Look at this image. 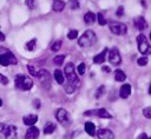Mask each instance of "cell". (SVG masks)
Segmentation results:
<instances>
[{"instance_id": "6da1fadb", "label": "cell", "mask_w": 151, "mask_h": 139, "mask_svg": "<svg viewBox=\"0 0 151 139\" xmlns=\"http://www.w3.org/2000/svg\"><path fill=\"white\" fill-rule=\"evenodd\" d=\"M64 73H65L66 79H67V82L65 85V91H66V93L71 94V93L76 92L79 88V86H80V80L77 77L76 72H74V65H73V62L66 64V66L64 68Z\"/></svg>"}, {"instance_id": "7a4b0ae2", "label": "cell", "mask_w": 151, "mask_h": 139, "mask_svg": "<svg viewBox=\"0 0 151 139\" xmlns=\"http://www.w3.org/2000/svg\"><path fill=\"white\" fill-rule=\"evenodd\" d=\"M14 84H15V87L19 88V90H21V91H28L33 86L32 79H29L28 77H26L24 74H18L15 77Z\"/></svg>"}, {"instance_id": "3957f363", "label": "cell", "mask_w": 151, "mask_h": 139, "mask_svg": "<svg viewBox=\"0 0 151 139\" xmlns=\"http://www.w3.org/2000/svg\"><path fill=\"white\" fill-rule=\"evenodd\" d=\"M96 41V33L91 29H87L84 32V34L79 38L78 44L80 47H88Z\"/></svg>"}, {"instance_id": "277c9868", "label": "cell", "mask_w": 151, "mask_h": 139, "mask_svg": "<svg viewBox=\"0 0 151 139\" xmlns=\"http://www.w3.org/2000/svg\"><path fill=\"white\" fill-rule=\"evenodd\" d=\"M54 115H55V119H57L63 126H65V127H68V126L71 125V123H72V119H71L70 113H68L66 110H64V108H58V110L55 111Z\"/></svg>"}, {"instance_id": "5b68a950", "label": "cell", "mask_w": 151, "mask_h": 139, "mask_svg": "<svg viewBox=\"0 0 151 139\" xmlns=\"http://www.w3.org/2000/svg\"><path fill=\"white\" fill-rule=\"evenodd\" d=\"M0 132L6 139H17L18 137V130L13 125H6V124H0Z\"/></svg>"}, {"instance_id": "8992f818", "label": "cell", "mask_w": 151, "mask_h": 139, "mask_svg": "<svg viewBox=\"0 0 151 139\" xmlns=\"http://www.w3.org/2000/svg\"><path fill=\"white\" fill-rule=\"evenodd\" d=\"M17 58L14 54L7 49H4V53H0V65L1 66H8V65H17Z\"/></svg>"}, {"instance_id": "52a82bcc", "label": "cell", "mask_w": 151, "mask_h": 139, "mask_svg": "<svg viewBox=\"0 0 151 139\" xmlns=\"http://www.w3.org/2000/svg\"><path fill=\"white\" fill-rule=\"evenodd\" d=\"M137 45H138V51L143 54H151V46L149 45L145 35L139 34L137 37Z\"/></svg>"}, {"instance_id": "ba28073f", "label": "cell", "mask_w": 151, "mask_h": 139, "mask_svg": "<svg viewBox=\"0 0 151 139\" xmlns=\"http://www.w3.org/2000/svg\"><path fill=\"white\" fill-rule=\"evenodd\" d=\"M109 28L110 31L116 34V35H125L126 32H127V27L125 24H122V22H116V21H112L109 24Z\"/></svg>"}, {"instance_id": "9c48e42d", "label": "cell", "mask_w": 151, "mask_h": 139, "mask_svg": "<svg viewBox=\"0 0 151 139\" xmlns=\"http://www.w3.org/2000/svg\"><path fill=\"white\" fill-rule=\"evenodd\" d=\"M37 77L40 80L42 87L45 88H50L51 86V74L48 73V71L46 70H40L39 72H37Z\"/></svg>"}, {"instance_id": "30bf717a", "label": "cell", "mask_w": 151, "mask_h": 139, "mask_svg": "<svg viewBox=\"0 0 151 139\" xmlns=\"http://www.w3.org/2000/svg\"><path fill=\"white\" fill-rule=\"evenodd\" d=\"M109 61L113 66H118L122 62V57H120V53H119L117 47H112L109 51Z\"/></svg>"}, {"instance_id": "8fae6325", "label": "cell", "mask_w": 151, "mask_h": 139, "mask_svg": "<svg viewBox=\"0 0 151 139\" xmlns=\"http://www.w3.org/2000/svg\"><path fill=\"white\" fill-rule=\"evenodd\" d=\"M96 133L99 139H114V133L109 128H100Z\"/></svg>"}, {"instance_id": "7c38bea8", "label": "cell", "mask_w": 151, "mask_h": 139, "mask_svg": "<svg viewBox=\"0 0 151 139\" xmlns=\"http://www.w3.org/2000/svg\"><path fill=\"white\" fill-rule=\"evenodd\" d=\"M39 137V128L35 127L34 125L29 126L26 131V134H25V138L26 139H37Z\"/></svg>"}, {"instance_id": "4fadbf2b", "label": "cell", "mask_w": 151, "mask_h": 139, "mask_svg": "<svg viewBox=\"0 0 151 139\" xmlns=\"http://www.w3.org/2000/svg\"><path fill=\"white\" fill-rule=\"evenodd\" d=\"M131 94V85L130 84H123L120 90H119V95L123 99L129 98V95Z\"/></svg>"}, {"instance_id": "5bb4252c", "label": "cell", "mask_w": 151, "mask_h": 139, "mask_svg": "<svg viewBox=\"0 0 151 139\" xmlns=\"http://www.w3.org/2000/svg\"><path fill=\"white\" fill-rule=\"evenodd\" d=\"M133 22H134V27H136L137 29H139V31H144V29L147 27V22H146V20H145L143 16L136 18Z\"/></svg>"}, {"instance_id": "9a60e30c", "label": "cell", "mask_w": 151, "mask_h": 139, "mask_svg": "<svg viewBox=\"0 0 151 139\" xmlns=\"http://www.w3.org/2000/svg\"><path fill=\"white\" fill-rule=\"evenodd\" d=\"M22 121H24L25 125L32 126V125H34V124L38 121V115H37V114H28V115H25V117L22 118Z\"/></svg>"}, {"instance_id": "2e32d148", "label": "cell", "mask_w": 151, "mask_h": 139, "mask_svg": "<svg viewBox=\"0 0 151 139\" xmlns=\"http://www.w3.org/2000/svg\"><path fill=\"white\" fill-rule=\"evenodd\" d=\"M106 53H107V48H104L100 53H98L97 55H94V58H93V62H94V64H103V62L105 61Z\"/></svg>"}, {"instance_id": "e0dca14e", "label": "cell", "mask_w": 151, "mask_h": 139, "mask_svg": "<svg viewBox=\"0 0 151 139\" xmlns=\"http://www.w3.org/2000/svg\"><path fill=\"white\" fill-rule=\"evenodd\" d=\"M84 128H85V132L88 134V135H94L96 134V125L91 121H86L85 125H84Z\"/></svg>"}, {"instance_id": "ac0fdd59", "label": "cell", "mask_w": 151, "mask_h": 139, "mask_svg": "<svg viewBox=\"0 0 151 139\" xmlns=\"http://www.w3.org/2000/svg\"><path fill=\"white\" fill-rule=\"evenodd\" d=\"M65 6H66V4L63 0H54V2L52 5V9L54 12H61L65 8Z\"/></svg>"}, {"instance_id": "d6986e66", "label": "cell", "mask_w": 151, "mask_h": 139, "mask_svg": "<svg viewBox=\"0 0 151 139\" xmlns=\"http://www.w3.org/2000/svg\"><path fill=\"white\" fill-rule=\"evenodd\" d=\"M93 114H96V115L99 117V118H104V119L111 118V114H110V113L107 112V110H105V108H99V110H97V111L93 110Z\"/></svg>"}, {"instance_id": "ffe728a7", "label": "cell", "mask_w": 151, "mask_h": 139, "mask_svg": "<svg viewBox=\"0 0 151 139\" xmlns=\"http://www.w3.org/2000/svg\"><path fill=\"white\" fill-rule=\"evenodd\" d=\"M114 79H116V81L122 82V81H124L126 79V74L122 70H116L114 71Z\"/></svg>"}, {"instance_id": "44dd1931", "label": "cell", "mask_w": 151, "mask_h": 139, "mask_svg": "<svg viewBox=\"0 0 151 139\" xmlns=\"http://www.w3.org/2000/svg\"><path fill=\"white\" fill-rule=\"evenodd\" d=\"M53 75H54L55 81H57L59 85H63V84H64V74H63V72H61L60 70H55L54 73H53Z\"/></svg>"}, {"instance_id": "7402d4cb", "label": "cell", "mask_w": 151, "mask_h": 139, "mask_svg": "<svg viewBox=\"0 0 151 139\" xmlns=\"http://www.w3.org/2000/svg\"><path fill=\"white\" fill-rule=\"evenodd\" d=\"M84 21H85L86 24H88V25L93 24V22L96 21V15H94V13H92V12H87V13L84 15Z\"/></svg>"}, {"instance_id": "603a6c76", "label": "cell", "mask_w": 151, "mask_h": 139, "mask_svg": "<svg viewBox=\"0 0 151 139\" xmlns=\"http://www.w3.org/2000/svg\"><path fill=\"white\" fill-rule=\"evenodd\" d=\"M55 125L53 124V123H47L46 125H45V127H44V133L45 134H51V133H53L54 131H55Z\"/></svg>"}, {"instance_id": "cb8c5ba5", "label": "cell", "mask_w": 151, "mask_h": 139, "mask_svg": "<svg viewBox=\"0 0 151 139\" xmlns=\"http://www.w3.org/2000/svg\"><path fill=\"white\" fill-rule=\"evenodd\" d=\"M35 46H37V40H35V39H32V40H29V41L26 44V49H28V51H34V49H35Z\"/></svg>"}, {"instance_id": "d4e9b609", "label": "cell", "mask_w": 151, "mask_h": 139, "mask_svg": "<svg viewBox=\"0 0 151 139\" xmlns=\"http://www.w3.org/2000/svg\"><path fill=\"white\" fill-rule=\"evenodd\" d=\"M61 40H57V41H54L53 44H52V46H51V49L53 51V52H58L59 49H60V47H61Z\"/></svg>"}, {"instance_id": "484cf974", "label": "cell", "mask_w": 151, "mask_h": 139, "mask_svg": "<svg viewBox=\"0 0 151 139\" xmlns=\"http://www.w3.org/2000/svg\"><path fill=\"white\" fill-rule=\"evenodd\" d=\"M64 59H65V55H57L53 58V62L58 66H60L63 62H64Z\"/></svg>"}, {"instance_id": "4316f807", "label": "cell", "mask_w": 151, "mask_h": 139, "mask_svg": "<svg viewBox=\"0 0 151 139\" xmlns=\"http://www.w3.org/2000/svg\"><path fill=\"white\" fill-rule=\"evenodd\" d=\"M96 18L98 19V22H99V25H100V26L106 25V20H105V18H104V15H103L101 13H98V14L96 15Z\"/></svg>"}, {"instance_id": "83f0119b", "label": "cell", "mask_w": 151, "mask_h": 139, "mask_svg": "<svg viewBox=\"0 0 151 139\" xmlns=\"http://www.w3.org/2000/svg\"><path fill=\"white\" fill-rule=\"evenodd\" d=\"M77 37H78V31H77V29H71V31L68 32V34H67V38L71 39V40L76 39Z\"/></svg>"}, {"instance_id": "f1b7e54d", "label": "cell", "mask_w": 151, "mask_h": 139, "mask_svg": "<svg viewBox=\"0 0 151 139\" xmlns=\"http://www.w3.org/2000/svg\"><path fill=\"white\" fill-rule=\"evenodd\" d=\"M68 6L71 9H77V8H79V2H78V0H70Z\"/></svg>"}, {"instance_id": "f546056e", "label": "cell", "mask_w": 151, "mask_h": 139, "mask_svg": "<svg viewBox=\"0 0 151 139\" xmlns=\"http://www.w3.org/2000/svg\"><path fill=\"white\" fill-rule=\"evenodd\" d=\"M26 6L29 8V9H34L35 8V5H37V1L35 0H26Z\"/></svg>"}, {"instance_id": "4dcf8cb0", "label": "cell", "mask_w": 151, "mask_h": 139, "mask_svg": "<svg viewBox=\"0 0 151 139\" xmlns=\"http://www.w3.org/2000/svg\"><path fill=\"white\" fill-rule=\"evenodd\" d=\"M143 114H144V117H146V118L151 119V106L145 107V108L143 110Z\"/></svg>"}, {"instance_id": "1f68e13d", "label": "cell", "mask_w": 151, "mask_h": 139, "mask_svg": "<svg viewBox=\"0 0 151 139\" xmlns=\"http://www.w3.org/2000/svg\"><path fill=\"white\" fill-rule=\"evenodd\" d=\"M77 71H78L79 74H84L85 71H86V66H85V64H79L78 67H77Z\"/></svg>"}, {"instance_id": "d6a6232c", "label": "cell", "mask_w": 151, "mask_h": 139, "mask_svg": "<svg viewBox=\"0 0 151 139\" xmlns=\"http://www.w3.org/2000/svg\"><path fill=\"white\" fill-rule=\"evenodd\" d=\"M137 62H138L139 66H145V65L147 64V58H146V57H142V58H139V59L137 60Z\"/></svg>"}, {"instance_id": "836d02e7", "label": "cell", "mask_w": 151, "mask_h": 139, "mask_svg": "<svg viewBox=\"0 0 151 139\" xmlns=\"http://www.w3.org/2000/svg\"><path fill=\"white\" fill-rule=\"evenodd\" d=\"M27 70H28V72H29L31 75L37 77V71H35V68H34L32 65H28V66H27Z\"/></svg>"}, {"instance_id": "e575fe53", "label": "cell", "mask_w": 151, "mask_h": 139, "mask_svg": "<svg viewBox=\"0 0 151 139\" xmlns=\"http://www.w3.org/2000/svg\"><path fill=\"white\" fill-rule=\"evenodd\" d=\"M104 91H105V87L104 86H100L98 90H97V93H96V98H99L103 93H104Z\"/></svg>"}, {"instance_id": "d590c367", "label": "cell", "mask_w": 151, "mask_h": 139, "mask_svg": "<svg viewBox=\"0 0 151 139\" xmlns=\"http://www.w3.org/2000/svg\"><path fill=\"white\" fill-rule=\"evenodd\" d=\"M0 82H1L2 85H7V84H8V79H7L5 75L0 74Z\"/></svg>"}, {"instance_id": "8d00e7d4", "label": "cell", "mask_w": 151, "mask_h": 139, "mask_svg": "<svg viewBox=\"0 0 151 139\" xmlns=\"http://www.w3.org/2000/svg\"><path fill=\"white\" fill-rule=\"evenodd\" d=\"M123 13H124V7H123V6H119L118 9H117V15H118V16H122Z\"/></svg>"}, {"instance_id": "74e56055", "label": "cell", "mask_w": 151, "mask_h": 139, "mask_svg": "<svg viewBox=\"0 0 151 139\" xmlns=\"http://www.w3.org/2000/svg\"><path fill=\"white\" fill-rule=\"evenodd\" d=\"M33 105H34L35 108H39V107H40V100H39V99H35V100L33 101Z\"/></svg>"}, {"instance_id": "f35d334b", "label": "cell", "mask_w": 151, "mask_h": 139, "mask_svg": "<svg viewBox=\"0 0 151 139\" xmlns=\"http://www.w3.org/2000/svg\"><path fill=\"white\" fill-rule=\"evenodd\" d=\"M101 71H103V72H106V73H110V72H111V70H110L109 66H103V67H101Z\"/></svg>"}, {"instance_id": "ab89813d", "label": "cell", "mask_w": 151, "mask_h": 139, "mask_svg": "<svg viewBox=\"0 0 151 139\" xmlns=\"http://www.w3.org/2000/svg\"><path fill=\"white\" fill-rule=\"evenodd\" d=\"M137 139H147V135H146L145 133H142V134H140V135H139Z\"/></svg>"}, {"instance_id": "60d3db41", "label": "cell", "mask_w": 151, "mask_h": 139, "mask_svg": "<svg viewBox=\"0 0 151 139\" xmlns=\"http://www.w3.org/2000/svg\"><path fill=\"white\" fill-rule=\"evenodd\" d=\"M5 39H6V37H5V34L0 31V41H5Z\"/></svg>"}, {"instance_id": "b9f144b4", "label": "cell", "mask_w": 151, "mask_h": 139, "mask_svg": "<svg viewBox=\"0 0 151 139\" xmlns=\"http://www.w3.org/2000/svg\"><path fill=\"white\" fill-rule=\"evenodd\" d=\"M149 93L151 94V85H150V87H149Z\"/></svg>"}, {"instance_id": "7bdbcfd3", "label": "cell", "mask_w": 151, "mask_h": 139, "mask_svg": "<svg viewBox=\"0 0 151 139\" xmlns=\"http://www.w3.org/2000/svg\"><path fill=\"white\" fill-rule=\"evenodd\" d=\"M1 105H2V100L0 99V106H1Z\"/></svg>"}, {"instance_id": "ee69618b", "label": "cell", "mask_w": 151, "mask_h": 139, "mask_svg": "<svg viewBox=\"0 0 151 139\" xmlns=\"http://www.w3.org/2000/svg\"><path fill=\"white\" fill-rule=\"evenodd\" d=\"M150 39H151V33H150Z\"/></svg>"}, {"instance_id": "f6af8a7d", "label": "cell", "mask_w": 151, "mask_h": 139, "mask_svg": "<svg viewBox=\"0 0 151 139\" xmlns=\"http://www.w3.org/2000/svg\"><path fill=\"white\" fill-rule=\"evenodd\" d=\"M147 139H151V137H150V138H149V137H147Z\"/></svg>"}]
</instances>
